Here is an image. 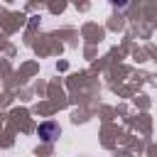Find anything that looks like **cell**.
I'll list each match as a JSON object with an SVG mask.
<instances>
[{"label":"cell","mask_w":157,"mask_h":157,"mask_svg":"<svg viewBox=\"0 0 157 157\" xmlns=\"http://www.w3.org/2000/svg\"><path fill=\"white\" fill-rule=\"evenodd\" d=\"M39 135H42L44 140H54V137L59 135V128L52 125V123H44V125H39Z\"/></svg>","instance_id":"6da1fadb"}]
</instances>
